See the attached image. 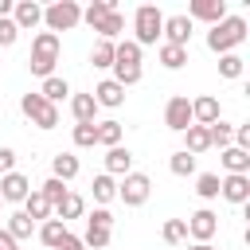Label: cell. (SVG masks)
I'll list each match as a JSON object with an SVG mask.
<instances>
[{
  "label": "cell",
  "instance_id": "obj_23",
  "mask_svg": "<svg viewBox=\"0 0 250 250\" xmlns=\"http://www.w3.org/2000/svg\"><path fill=\"white\" fill-rule=\"evenodd\" d=\"M94 31H98V35H102L105 43H117V35L125 31V16H121V12L113 8V12L105 16V20H98V23H94Z\"/></svg>",
  "mask_w": 250,
  "mask_h": 250
},
{
  "label": "cell",
  "instance_id": "obj_38",
  "mask_svg": "<svg viewBox=\"0 0 250 250\" xmlns=\"http://www.w3.org/2000/svg\"><path fill=\"white\" fill-rule=\"evenodd\" d=\"M90 62H94L98 70H105V66H113V43H105V39H98V43H94V51H90Z\"/></svg>",
  "mask_w": 250,
  "mask_h": 250
},
{
  "label": "cell",
  "instance_id": "obj_37",
  "mask_svg": "<svg viewBox=\"0 0 250 250\" xmlns=\"http://www.w3.org/2000/svg\"><path fill=\"white\" fill-rule=\"evenodd\" d=\"M195 195H199V199H219V176H215V172L195 176Z\"/></svg>",
  "mask_w": 250,
  "mask_h": 250
},
{
  "label": "cell",
  "instance_id": "obj_31",
  "mask_svg": "<svg viewBox=\"0 0 250 250\" xmlns=\"http://www.w3.org/2000/svg\"><path fill=\"white\" fill-rule=\"evenodd\" d=\"M82 246H86V250H105V246H109V227H94V223H86Z\"/></svg>",
  "mask_w": 250,
  "mask_h": 250
},
{
  "label": "cell",
  "instance_id": "obj_28",
  "mask_svg": "<svg viewBox=\"0 0 250 250\" xmlns=\"http://www.w3.org/2000/svg\"><path fill=\"white\" fill-rule=\"evenodd\" d=\"M90 188H94V199H98L102 207H105L109 199H117V180H113V176H105V172H102V176H94V184H90Z\"/></svg>",
  "mask_w": 250,
  "mask_h": 250
},
{
  "label": "cell",
  "instance_id": "obj_2",
  "mask_svg": "<svg viewBox=\"0 0 250 250\" xmlns=\"http://www.w3.org/2000/svg\"><path fill=\"white\" fill-rule=\"evenodd\" d=\"M113 82H117L121 90L141 82V47H137L133 39L113 43Z\"/></svg>",
  "mask_w": 250,
  "mask_h": 250
},
{
  "label": "cell",
  "instance_id": "obj_16",
  "mask_svg": "<svg viewBox=\"0 0 250 250\" xmlns=\"http://www.w3.org/2000/svg\"><path fill=\"white\" fill-rule=\"evenodd\" d=\"M94 102H98V109L105 105V109H117L121 102H125V90L113 82V78H102L98 86H94Z\"/></svg>",
  "mask_w": 250,
  "mask_h": 250
},
{
  "label": "cell",
  "instance_id": "obj_11",
  "mask_svg": "<svg viewBox=\"0 0 250 250\" xmlns=\"http://www.w3.org/2000/svg\"><path fill=\"white\" fill-rule=\"evenodd\" d=\"M227 16V0H191L188 4V20H203V23H219Z\"/></svg>",
  "mask_w": 250,
  "mask_h": 250
},
{
  "label": "cell",
  "instance_id": "obj_14",
  "mask_svg": "<svg viewBox=\"0 0 250 250\" xmlns=\"http://www.w3.org/2000/svg\"><path fill=\"white\" fill-rule=\"evenodd\" d=\"M219 113H223V109H219V98H211V94H203V98L191 102V125H203V129H207V125L219 121Z\"/></svg>",
  "mask_w": 250,
  "mask_h": 250
},
{
  "label": "cell",
  "instance_id": "obj_47",
  "mask_svg": "<svg viewBox=\"0 0 250 250\" xmlns=\"http://www.w3.org/2000/svg\"><path fill=\"white\" fill-rule=\"evenodd\" d=\"M12 250H20V246H12Z\"/></svg>",
  "mask_w": 250,
  "mask_h": 250
},
{
  "label": "cell",
  "instance_id": "obj_24",
  "mask_svg": "<svg viewBox=\"0 0 250 250\" xmlns=\"http://www.w3.org/2000/svg\"><path fill=\"white\" fill-rule=\"evenodd\" d=\"M39 98H47L51 105H59L62 98H70V82H66V78H59V74H51V78H43Z\"/></svg>",
  "mask_w": 250,
  "mask_h": 250
},
{
  "label": "cell",
  "instance_id": "obj_32",
  "mask_svg": "<svg viewBox=\"0 0 250 250\" xmlns=\"http://www.w3.org/2000/svg\"><path fill=\"white\" fill-rule=\"evenodd\" d=\"M113 8H117L113 0H94V4H86V8H82V23H90V27H94V23H98V20H105Z\"/></svg>",
  "mask_w": 250,
  "mask_h": 250
},
{
  "label": "cell",
  "instance_id": "obj_3",
  "mask_svg": "<svg viewBox=\"0 0 250 250\" xmlns=\"http://www.w3.org/2000/svg\"><path fill=\"white\" fill-rule=\"evenodd\" d=\"M59 51H62L59 35H51V31H39V35H35V43H31V55H27V66H31V74H39V78H51V74H55V62H59Z\"/></svg>",
  "mask_w": 250,
  "mask_h": 250
},
{
  "label": "cell",
  "instance_id": "obj_40",
  "mask_svg": "<svg viewBox=\"0 0 250 250\" xmlns=\"http://www.w3.org/2000/svg\"><path fill=\"white\" fill-rule=\"evenodd\" d=\"M74 145L78 148H94L98 145V125H74Z\"/></svg>",
  "mask_w": 250,
  "mask_h": 250
},
{
  "label": "cell",
  "instance_id": "obj_5",
  "mask_svg": "<svg viewBox=\"0 0 250 250\" xmlns=\"http://www.w3.org/2000/svg\"><path fill=\"white\" fill-rule=\"evenodd\" d=\"M43 23H47V31H51V35L70 31V27H78V23H82V8H78L74 0H55V4H47V8H43Z\"/></svg>",
  "mask_w": 250,
  "mask_h": 250
},
{
  "label": "cell",
  "instance_id": "obj_22",
  "mask_svg": "<svg viewBox=\"0 0 250 250\" xmlns=\"http://www.w3.org/2000/svg\"><path fill=\"white\" fill-rule=\"evenodd\" d=\"M82 211H86V199L78 195V191H66L59 203H55V219H82Z\"/></svg>",
  "mask_w": 250,
  "mask_h": 250
},
{
  "label": "cell",
  "instance_id": "obj_25",
  "mask_svg": "<svg viewBox=\"0 0 250 250\" xmlns=\"http://www.w3.org/2000/svg\"><path fill=\"white\" fill-rule=\"evenodd\" d=\"M207 148H211V137H207V129H203V125H188V129H184V152L199 156V152H207Z\"/></svg>",
  "mask_w": 250,
  "mask_h": 250
},
{
  "label": "cell",
  "instance_id": "obj_21",
  "mask_svg": "<svg viewBox=\"0 0 250 250\" xmlns=\"http://www.w3.org/2000/svg\"><path fill=\"white\" fill-rule=\"evenodd\" d=\"M51 176L62 180V184H70V180L78 176V156H70V152H55V156H51Z\"/></svg>",
  "mask_w": 250,
  "mask_h": 250
},
{
  "label": "cell",
  "instance_id": "obj_29",
  "mask_svg": "<svg viewBox=\"0 0 250 250\" xmlns=\"http://www.w3.org/2000/svg\"><path fill=\"white\" fill-rule=\"evenodd\" d=\"M4 230H8V234H12L16 242H20V238H31L35 223H31V219H27L23 211H12V215H8V227H4Z\"/></svg>",
  "mask_w": 250,
  "mask_h": 250
},
{
  "label": "cell",
  "instance_id": "obj_26",
  "mask_svg": "<svg viewBox=\"0 0 250 250\" xmlns=\"http://www.w3.org/2000/svg\"><path fill=\"white\" fill-rule=\"evenodd\" d=\"M160 66L164 70H180L184 62H188V47H172V43H160Z\"/></svg>",
  "mask_w": 250,
  "mask_h": 250
},
{
  "label": "cell",
  "instance_id": "obj_48",
  "mask_svg": "<svg viewBox=\"0 0 250 250\" xmlns=\"http://www.w3.org/2000/svg\"><path fill=\"white\" fill-rule=\"evenodd\" d=\"M0 203H4V199H0Z\"/></svg>",
  "mask_w": 250,
  "mask_h": 250
},
{
  "label": "cell",
  "instance_id": "obj_18",
  "mask_svg": "<svg viewBox=\"0 0 250 250\" xmlns=\"http://www.w3.org/2000/svg\"><path fill=\"white\" fill-rule=\"evenodd\" d=\"M70 113H74L78 125H94V117H98V102H94V94H70Z\"/></svg>",
  "mask_w": 250,
  "mask_h": 250
},
{
  "label": "cell",
  "instance_id": "obj_35",
  "mask_svg": "<svg viewBox=\"0 0 250 250\" xmlns=\"http://www.w3.org/2000/svg\"><path fill=\"white\" fill-rule=\"evenodd\" d=\"M242 62H246V59H242L238 51L219 55V74H223V78H242Z\"/></svg>",
  "mask_w": 250,
  "mask_h": 250
},
{
  "label": "cell",
  "instance_id": "obj_46",
  "mask_svg": "<svg viewBox=\"0 0 250 250\" xmlns=\"http://www.w3.org/2000/svg\"><path fill=\"white\" fill-rule=\"evenodd\" d=\"M188 250H215V246H211V242H191Z\"/></svg>",
  "mask_w": 250,
  "mask_h": 250
},
{
  "label": "cell",
  "instance_id": "obj_7",
  "mask_svg": "<svg viewBox=\"0 0 250 250\" xmlns=\"http://www.w3.org/2000/svg\"><path fill=\"white\" fill-rule=\"evenodd\" d=\"M148 191H152V180H148L145 172H129V176H121V184H117V199H121L125 207H141V203L148 199Z\"/></svg>",
  "mask_w": 250,
  "mask_h": 250
},
{
  "label": "cell",
  "instance_id": "obj_39",
  "mask_svg": "<svg viewBox=\"0 0 250 250\" xmlns=\"http://www.w3.org/2000/svg\"><path fill=\"white\" fill-rule=\"evenodd\" d=\"M39 191H43V199H47V203H51V211H55V203L66 195V184H62V180H55V176H47V180L39 184Z\"/></svg>",
  "mask_w": 250,
  "mask_h": 250
},
{
  "label": "cell",
  "instance_id": "obj_19",
  "mask_svg": "<svg viewBox=\"0 0 250 250\" xmlns=\"http://www.w3.org/2000/svg\"><path fill=\"white\" fill-rule=\"evenodd\" d=\"M219 160H223V168H227V176H250V152H242V148H234V145H227Z\"/></svg>",
  "mask_w": 250,
  "mask_h": 250
},
{
  "label": "cell",
  "instance_id": "obj_12",
  "mask_svg": "<svg viewBox=\"0 0 250 250\" xmlns=\"http://www.w3.org/2000/svg\"><path fill=\"white\" fill-rule=\"evenodd\" d=\"M160 35H164V43H172V47H188V39H191V20H188V16H164Z\"/></svg>",
  "mask_w": 250,
  "mask_h": 250
},
{
  "label": "cell",
  "instance_id": "obj_27",
  "mask_svg": "<svg viewBox=\"0 0 250 250\" xmlns=\"http://www.w3.org/2000/svg\"><path fill=\"white\" fill-rule=\"evenodd\" d=\"M62 238H66V223H62V219H47V223L39 227V242H43V246L55 250Z\"/></svg>",
  "mask_w": 250,
  "mask_h": 250
},
{
  "label": "cell",
  "instance_id": "obj_34",
  "mask_svg": "<svg viewBox=\"0 0 250 250\" xmlns=\"http://www.w3.org/2000/svg\"><path fill=\"white\" fill-rule=\"evenodd\" d=\"M160 234H164L168 246H184V242H188V223H184V219H168Z\"/></svg>",
  "mask_w": 250,
  "mask_h": 250
},
{
  "label": "cell",
  "instance_id": "obj_1",
  "mask_svg": "<svg viewBox=\"0 0 250 250\" xmlns=\"http://www.w3.org/2000/svg\"><path fill=\"white\" fill-rule=\"evenodd\" d=\"M246 35H250V27H246L242 16H223V20L207 31V47H211L215 55H230L234 47L246 43Z\"/></svg>",
  "mask_w": 250,
  "mask_h": 250
},
{
  "label": "cell",
  "instance_id": "obj_41",
  "mask_svg": "<svg viewBox=\"0 0 250 250\" xmlns=\"http://www.w3.org/2000/svg\"><path fill=\"white\" fill-rule=\"evenodd\" d=\"M16 39H20V27L12 23V16H4L0 20V47H12Z\"/></svg>",
  "mask_w": 250,
  "mask_h": 250
},
{
  "label": "cell",
  "instance_id": "obj_42",
  "mask_svg": "<svg viewBox=\"0 0 250 250\" xmlns=\"http://www.w3.org/2000/svg\"><path fill=\"white\" fill-rule=\"evenodd\" d=\"M86 223H94V227H109V230H113V215H109L105 207H98V211H94V215H90Z\"/></svg>",
  "mask_w": 250,
  "mask_h": 250
},
{
  "label": "cell",
  "instance_id": "obj_43",
  "mask_svg": "<svg viewBox=\"0 0 250 250\" xmlns=\"http://www.w3.org/2000/svg\"><path fill=\"white\" fill-rule=\"evenodd\" d=\"M4 172H16V152L12 148H0V176Z\"/></svg>",
  "mask_w": 250,
  "mask_h": 250
},
{
  "label": "cell",
  "instance_id": "obj_8",
  "mask_svg": "<svg viewBox=\"0 0 250 250\" xmlns=\"http://www.w3.org/2000/svg\"><path fill=\"white\" fill-rule=\"evenodd\" d=\"M184 223H188V238H195V242H211V238H215V230H219V215H215V211H207V207L191 211Z\"/></svg>",
  "mask_w": 250,
  "mask_h": 250
},
{
  "label": "cell",
  "instance_id": "obj_20",
  "mask_svg": "<svg viewBox=\"0 0 250 250\" xmlns=\"http://www.w3.org/2000/svg\"><path fill=\"white\" fill-rule=\"evenodd\" d=\"M23 215H27L31 223H47V219H51V203L43 199V191H39V188H31V191H27V199H23Z\"/></svg>",
  "mask_w": 250,
  "mask_h": 250
},
{
  "label": "cell",
  "instance_id": "obj_17",
  "mask_svg": "<svg viewBox=\"0 0 250 250\" xmlns=\"http://www.w3.org/2000/svg\"><path fill=\"white\" fill-rule=\"evenodd\" d=\"M129 172H133V152L125 145L105 148V176H129Z\"/></svg>",
  "mask_w": 250,
  "mask_h": 250
},
{
  "label": "cell",
  "instance_id": "obj_10",
  "mask_svg": "<svg viewBox=\"0 0 250 250\" xmlns=\"http://www.w3.org/2000/svg\"><path fill=\"white\" fill-rule=\"evenodd\" d=\"M27 191H31V180L23 172H4L0 176V199L4 203H23Z\"/></svg>",
  "mask_w": 250,
  "mask_h": 250
},
{
  "label": "cell",
  "instance_id": "obj_45",
  "mask_svg": "<svg viewBox=\"0 0 250 250\" xmlns=\"http://www.w3.org/2000/svg\"><path fill=\"white\" fill-rule=\"evenodd\" d=\"M12 246H20V242H16V238H12V234L0 227V250H12Z\"/></svg>",
  "mask_w": 250,
  "mask_h": 250
},
{
  "label": "cell",
  "instance_id": "obj_4",
  "mask_svg": "<svg viewBox=\"0 0 250 250\" xmlns=\"http://www.w3.org/2000/svg\"><path fill=\"white\" fill-rule=\"evenodd\" d=\"M160 27H164V12L156 8V4H141L137 12H133V43L145 51V47H152L156 39H160Z\"/></svg>",
  "mask_w": 250,
  "mask_h": 250
},
{
  "label": "cell",
  "instance_id": "obj_9",
  "mask_svg": "<svg viewBox=\"0 0 250 250\" xmlns=\"http://www.w3.org/2000/svg\"><path fill=\"white\" fill-rule=\"evenodd\" d=\"M164 125H168L172 133H184V129L191 125V102H188L184 94L168 98V105H164Z\"/></svg>",
  "mask_w": 250,
  "mask_h": 250
},
{
  "label": "cell",
  "instance_id": "obj_44",
  "mask_svg": "<svg viewBox=\"0 0 250 250\" xmlns=\"http://www.w3.org/2000/svg\"><path fill=\"white\" fill-rule=\"evenodd\" d=\"M55 250H86V246H82V238H78V234H70V230H66V238H62Z\"/></svg>",
  "mask_w": 250,
  "mask_h": 250
},
{
  "label": "cell",
  "instance_id": "obj_15",
  "mask_svg": "<svg viewBox=\"0 0 250 250\" xmlns=\"http://www.w3.org/2000/svg\"><path fill=\"white\" fill-rule=\"evenodd\" d=\"M12 23H16L20 31H27V27H39V23H43V8H39L35 0H20V4L12 8Z\"/></svg>",
  "mask_w": 250,
  "mask_h": 250
},
{
  "label": "cell",
  "instance_id": "obj_30",
  "mask_svg": "<svg viewBox=\"0 0 250 250\" xmlns=\"http://www.w3.org/2000/svg\"><path fill=\"white\" fill-rule=\"evenodd\" d=\"M94 125H98V145H105V148L121 145V121H94Z\"/></svg>",
  "mask_w": 250,
  "mask_h": 250
},
{
  "label": "cell",
  "instance_id": "obj_36",
  "mask_svg": "<svg viewBox=\"0 0 250 250\" xmlns=\"http://www.w3.org/2000/svg\"><path fill=\"white\" fill-rule=\"evenodd\" d=\"M168 168H172V176H195V156L191 152H172V160H168Z\"/></svg>",
  "mask_w": 250,
  "mask_h": 250
},
{
  "label": "cell",
  "instance_id": "obj_13",
  "mask_svg": "<svg viewBox=\"0 0 250 250\" xmlns=\"http://www.w3.org/2000/svg\"><path fill=\"white\" fill-rule=\"evenodd\" d=\"M219 195H223L227 203L242 207V203L250 199V176H223V180H219Z\"/></svg>",
  "mask_w": 250,
  "mask_h": 250
},
{
  "label": "cell",
  "instance_id": "obj_33",
  "mask_svg": "<svg viewBox=\"0 0 250 250\" xmlns=\"http://www.w3.org/2000/svg\"><path fill=\"white\" fill-rule=\"evenodd\" d=\"M207 137H211V145H219V148H227V145L234 141V125L219 117L215 125H207Z\"/></svg>",
  "mask_w": 250,
  "mask_h": 250
},
{
  "label": "cell",
  "instance_id": "obj_6",
  "mask_svg": "<svg viewBox=\"0 0 250 250\" xmlns=\"http://www.w3.org/2000/svg\"><path fill=\"white\" fill-rule=\"evenodd\" d=\"M20 109H23V117H27L35 129H55V125H59V105H51L47 98H39V90H35V94H23V98H20Z\"/></svg>",
  "mask_w": 250,
  "mask_h": 250
}]
</instances>
